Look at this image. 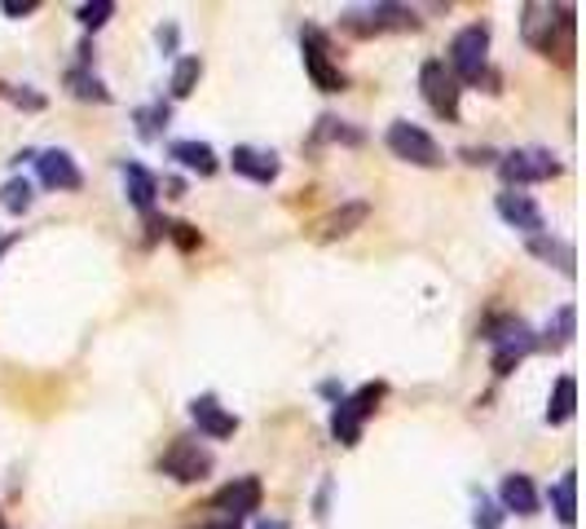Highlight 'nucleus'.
<instances>
[{
	"instance_id": "obj_1",
	"label": "nucleus",
	"mask_w": 586,
	"mask_h": 529,
	"mask_svg": "<svg viewBox=\"0 0 586 529\" xmlns=\"http://www.w3.org/2000/svg\"><path fill=\"white\" fill-rule=\"evenodd\" d=\"M485 340L494 345V376H511L534 349H538V336L529 331V322H520V318H494L489 327H485Z\"/></svg>"
},
{
	"instance_id": "obj_2",
	"label": "nucleus",
	"mask_w": 586,
	"mask_h": 529,
	"mask_svg": "<svg viewBox=\"0 0 586 529\" xmlns=\"http://www.w3.org/2000/svg\"><path fill=\"white\" fill-rule=\"evenodd\" d=\"M450 76L464 84H480L489 76V27L485 22H471L464 31H455L450 40Z\"/></svg>"
},
{
	"instance_id": "obj_3",
	"label": "nucleus",
	"mask_w": 586,
	"mask_h": 529,
	"mask_svg": "<svg viewBox=\"0 0 586 529\" xmlns=\"http://www.w3.org/2000/svg\"><path fill=\"white\" fill-rule=\"evenodd\" d=\"M379 397H384V385H361L352 397H340V401H336L331 437H336L340 446H357V441H361V423L375 415Z\"/></svg>"
},
{
	"instance_id": "obj_4",
	"label": "nucleus",
	"mask_w": 586,
	"mask_h": 529,
	"mask_svg": "<svg viewBox=\"0 0 586 529\" xmlns=\"http://www.w3.org/2000/svg\"><path fill=\"white\" fill-rule=\"evenodd\" d=\"M419 89H424V102L433 107V116H441V120H459V98H464V89H459V80L450 76V67L441 62V58H428L424 67H419Z\"/></svg>"
},
{
	"instance_id": "obj_5",
	"label": "nucleus",
	"mask_w": 586,
	"mask_h": 529,
	"mask_svg": "<svg viewBox=\"0 0 586 529\" xmlns=\"http://www.w3.org/2000/svg\"><path fill=\"white\" fill-rule=\"evenodd\" d=\"M388 150H393L397 159L415 163V168H441V163H446V154H441V146L433 141V132H424L419 124H410V120H397V124L388 129Z\"/></svg>"
},
{
	"instance_id": "obj_6",
	"label": "nucleus",
	"mask_w": 586,
	"mask_h": 529,
	"mask_svg": "<svg viewBox=\"0 0 586 529\" xmlns=\"http://www.w3.org/2000/svg\"><path fill=\"white\" fill-rule=\"evenodd\" d=\"M340 27L349 31V36H384V31H406V27H419V18L410 13V9H401V4H370V9H349L345 18H340Z\"/></svg>"
},
{
	"instance_id": "obj_7",
	"label": "nucleus",
	"mask_w": 586,
	"mask_h": 529,
	"mask_svg": "<svg viewBox=\"0 0 586 529\" xmlns=\"http://www.w3.org/2000/svg\"><path fill=\"white\" fill-rule=\"evenodd\" d=\"M498 172L507 181V190H520V186H534V181H552L560 172L556 154L552 150H511L498 159Z\"/></svg>"
},
{
	"instance_id": "obj_8",
	"label": "nucleus",
	"mask_w": 586,
	"mask_h": 529,
	"mask_svg": "<svg viewBox=\"0 0 586 529\" xmlns=\"http://www.w3.org/2000/svg\"><path fill=\"white\" fill-rule=\"evenodd\" d=\"M159 472L172 477V481H181V486H195V481H203V477L212 472V455H208L195 437H181V441H172V446L163 450Z\"/></svg>"
},
{
	"instance_id": "obj_9",
	"label": "nucleus",
	"mask_w": 586,
	"mask_h": 529,
	"mask_svg": "<svg viewBox=\"0 0 586 529\" xmlns=\"http://www.w3.org/2000/svg\"><path fill=\"white\" fill-rule=\"evenodd\" d=\"M305 71H309V80L322 89V93H340L349 80H345V71L327 58V36L318 31V27H305Z\"/></svg>"
},
{
	"instance_id": "obj_10",
	"label": "nucleus",
	"mask_w": 586,
	"mask_h": 529,
	"mask_svg": "<svg viewBox=\"0 0 586 529\" xmlns=\"http://www.w3.org/2000/svg\"><path fill=\"white\" fill-rule=\"evenodd\" d=\"M260 499H265V490H260V481H256V477H235L230 486H221V490L212 495V508L238 521V517L260 512Z\"/></svg>"
},
{
	"instance_id": "obj_11",
	"label": "nucleus",
	"mask_w": 586,
	"mask_h": 529,
	"mask_svg": "<svg viewBox=\"0 0 586 529\" xmlns=\"http://www.w3.org/2000/svg\"><path fill=\"white\" fill-rule=\"evenodd\" d=\"M36 177L49 190H80L85 186V177H80V168L67 150H40L36 154Z\"/></svg>"
},
{
	"instance_id": "obj_12",
	"label": "nucleus",
	"mask_w": 586,
	"mask_h": 529,
	"mask_svg": "<svg viewBox=\"0 0 586 529\" xmlns=\"http://www.w3.org/2000/svg\"><path fill=\"white\" fill-rule=\"evenodd\" d=\"M494 208H498V217H503L511 230H520V234H529V239L543 234V208H538L529 194H520V190H503Z\"/></svg>"
},
{
	"instance_id": "obj_13",
	"label": "nucleus",
	"mask_w": 586,
	"mask_h": 529,
	"mask_svg": "<svg viewBox=\"0 0 586 529\" xmlns=\"http://www.w3.org/2000/svg\"><path fill=\"white\" fill-rule=\"evenodd\" d=\"M190 419H195V423H199V432H203V437H212V441H226V437H235L238 432V419L212 393H203V397H195V401H190Z\"/></svg>"
},
{
	"instance_id": "obj_14",
	"label": "nucleus",
	"mask_w": 586,
	"mask_h": 529,
	"mask_svg": "<svg viewBox=\"0 0 586 529\" xmlns=\"http://www.w3.org/2000/svg\"><path fill=\"white\" fill-rule=\"evenodd\" d=\"M230 163H235L238 177H247V181H256V186H269V181H278V172H282L278 154H274V150H260V146H235Z\"/></svg>"
},
{
	"instance_id": "obj_15",
	"label": "nucleus",
	"mask_w": 586,
	"mask_h": 529,
	"mask_svg": "<svg viewBox=\"0 0 586 529\" xmlns=\"http://www.w3.org/2000/svg\"><path fill=\"white\" fill-rule=\"evenodd\" d=\"M498 508L503 512H516V517H534L538 512V490L525 472H507L503 486H498Z\"/></svg>"
},
{
	"instance_id": "obj_16",
	"label": "nucleus",
	"mask_w": 586,
	"mask_h": 529,
	"mask_svg": "<svg viewBox=\"0 0 586 529\" xmlns=\"http://www.w3.org/2000/svg\"><path fill=\"white\" fill-rule=\"evenodd\" d=\"M123 190H128V203L137 212H150L155 199H159V177L150 168H141V163H123Z\"/></svg>"
},
{
	"instance_id": "obj_17",
	"label": "nucleus",
	"mask_w": 586,
	"mask_h": 529,
	"mask_svg": "<svg viewBox=\"0 0 586 529\" xmlns=\"http://www.w3.org/2000/svg\"><path fill=\"white\" fill-rule=\"evenodd\" d=\"M168 154L181 163V168H190V172H199V177H212L221 163H217V150L208 146V141H172L168 146Z\"/></svg>"
},
{
	"instance_id": "obj_18",
	"label": "nucleus",
	"mask_w": 586,
	"mask_h": 529,
	"mask_svg": "<svg viewBox=\"0 0 586 529\" xmlns=\"http://www.w3.org/2000/svg\"><path fill=\"white\" fill-rule=\"evenodd\" d=\"M552 508H556V521L565 529L578 526V472H565L552 486Z\"/></svg>"
},
{
	"instance_id": "obj_19",
	"label": "nucleus",
	"mask_w": 586,
	"mask_h": 529,
	"mask_svg": "<svg viewBox=\"0 0 586 529\" xmlns=\"http://www.w3.org/2000/svg\"><path fill=\"white\" fill-rule=\"evenodd\" d=\"M529 257L556 264L565 278H574V248L560 243V239H552V234H534V239H529Z\"/></svg>"
},
{
	"instance_id": "obj_20",
	"label": "nucleus",
	"mask_w": 586,
	"mask_h": 529,
	"mask_svg": "<svg viewBox=\"0 0 586 529\" xmlns=\"http://www.w3.org/2000/svg\"><path fill=\"white\" fill-rule=\"evenodd\" d=\"M574 410H578V380H574V376H560L556 389H552V401H547V423H552V428H556V423H569Z\"/></svg>"
},
{
	"instance_id": "obj_21",
	"label": "nucleus",
	"mask_w": 586,
	"mask_h": 529,
	"mask_svg": "<svg viewBox=\"0 0 586 529\" xmlns=\"http://www.w3.org/2000/svg\"><path fill=\"white\" fill-rule=\"evenodd\" d=\"M366 217H370V203H361V199H357V203H345L340 212L327 217V230H322V234H327V239H345V234H352Z\"/></svg>"
},
{
	"instance_id": "obj_22",
	"label": "nucleus",
	"mask_w": 586,
	"mask_h": 529,
	"mask_svg": "<svg viewBox=\"0 0 586 529\" xmlns=\"http://www.w3.org/2000/svg\"><path fill=\"white\" fill-rule=\"evenodd\" d=\"M0 208L13 212V217H22V212L31 208V181H27V177L4 181V186H0Z\"/></svg>"
},
{
	"instance_id": "obj_23",
	"label": "nucleus",
	"mask_w": 586,
	"mask_h": 529,
	"mask_svg": "<svg viewBox=\"0 0 586 529\" xmlns=\"http://www.w3.org/2000/svg\"><path fill=\"white\" fill-rule=\"evenodd\" d=\"M67 84H71V93H76V98H85V102H111V93L102 89V80H98V76H89L85 67H76V71L67 76Z\"/></svg>"
},
{
	"instance_id": "obj_24",
	"label": "nucleus",
	"mask_w": 586,
	"mask_h": 529,
	"mask_svg": "<svg viewBox=\"0 0 586 529\" xmlns=\"http://www.w3.org/2000/svg\"><path fill=\"white\" fill-rule=\"evenodd\" d=\"M199 76H203V62L199 58H181L177 71H172V98H190L195 84H199Z\"/></svg>"
},
{
	"instance_id": "obj_25",
	"label": "nucleus",
	"mask_w": 586,
	"mask_h": 529,
	"mask_svg": "<svg viewBox=\"0 0 586 529\" xmlns=\"http://www.w3.org/2000/svg\"><path fill=\"white\" fill-rule=\"evenodd\" d=\"M318 141H349V146H361V132L349 129V124L336 120V116H322V120H318Z\"/></svg>"
},
{
	"instance_id": "obj_26",
	"label": "nucleus",
	"mask_w": 586,
	"mask_h": 529,
	"mask_svg": "<svg viewBox=\"0 0 586 529\" xmlns=\"http://www.w3.org/2000/svg\"><path fill=\"white\" fill-rule=\"evenodd\" d=\"M116 13V0H93V4H80L76 9V18L89 27V31H98V27H107V18Z\"/></svg>"
},
{
	"instance_id": "obj_27",
	"label": "nucleus",
	"mask_w": 586,
	"mask_h": 529,
	"mask_svg": "<svg viewBox=\"0 0 586 529\" xmlns=\"http://www.w3.org/2000/svg\"><path fill=\"white\" fill-rule=\"evenodd\" d=\"M547 336H556V340H552L556 349L574 340V305H560V309H556V318H552V327H547Z\"/></svg>"
},
{
	"instance_id": "obj_28",
	"label": "nucleus",
	"mask_w": 586,
	"mask_h": 529,
	"mask_svg": "<svg viewBox=\"0 0 586 529\" xmlns=\"http://www.w3.org/2000/svg\"><path fill=\"white\" fill-rule=\"evenodd\" d=\"M168 102H155V107H146V111H137V124H141V137H155L159 132V124L168 129Z\"/></svg>"
},
{
	"instance_id": "obj_29",
	"label": "nucleus",
	"mask_w": 586,
	"mask_h": 529,
	"mask_svg": "<svg viewBox=\"0 0 586 529\" xmlns=\"http://www.w3.org/2000/svg\"><path fill=\"white\" fill-rule=\"evenodd\" d=\"M503 526V508L498 503H489L485 495L476 499V529H498Z\"/></svg>"
},
{
	"instance_id": "obj_30",
	"label": "nucleus",
	"mask_w": 586,
	"mask_h": 529,
	"mask_svg": "<svg viewBox=\"0 0 586 529\" xmlns=\"http://www.w3.org/2000/svg\"><path fill=\"white\" fill-rule=\"evenodd\" d=\"M40 9V0H4L0 4V13H9V18H22V13H36Z\"/></svg>"
},
{
	"instance_id": "obj_31",
	"label": "nucleus",
	"mask_w": 586,
	"mask_h": 529,
	"mask_svg": "<svg viewBox=\"0 0 586 529\" xmlns=\"http://www.w3.org/2000/svg\"><path fill=\"white\" fill-rule=\"evenodd\" d=\"M168 230H172V239H177V243H181L186 252H190V248L199 243V234H195V226H186V221H177V226H168Z\"/></svg>"
},
{
	"instance_id": "obj_32",
	"label": "nucleus",
	"mask_w": 586,
	"mask_h": 529,
	"mask_svg": "<svg viewBox=\"0 0 586 529\" xmlns=\"http://www.w3.org/2000/svg\"><path fill=\"white\" fill-rule=\"evenodd\" d=\"M13 102L27 107V111H40V107H44V98H36V93H13Z\"/></svg>"
},
{
	"instance_id": "obj_33",
	"label": "nucleus",
	"mask_w": 586,
	"mask_h": 529,
	"mask_svg": "<svg viewBox=\"0 0 586 529\" xmlns=\"http://www.w3.org/2000/svg\"><path fill=\"white\" fill-rule=\"evenodd\" d=\"M464 159H468V163H489L494 150H464Z\"/></svg>"
},
{
	"instance_id": "obj_34",
	"label": "nucleus",
	"mask_w": 586,
	"mask_h": 529,
	"mask_svg": "<svg viewBox=\"0 0 586 529\" xmlns=\"http://www.w3.org/2000/svg\"><path fill=\"white\" fill-rule=\"evenodd\" d=\"M256 529H291L287 521H278V517H265V521H256Z\"/></svg>"
},
{
	"instance_id": "obj_35",
	"label": "nucleus",
	"mask_w": 586,
	"mask_h": 529,
	"mask_svg": "<svg viewBox=\"0 0 586 529\" xmlns=\"http://www.w3.org/2000/svg\"><path fill=\"white\" fill-rule=\"evenodd\" d=\"M159 44H177V27H163L159 31Z\"/></svg>"
},
{
	"instance_id": "obj_36",
	"label": "nucleus",
	"mask_w": 586,
	"mask_h": 529,
	"mask_svg": "<svg viewBox=\"0 0 586 529\" xmlns=\"http://www.w3.org/2000/svg\"><path fill=\"white\" fill-rule=\"evenodd\" d=\"M13 243H18V234H0V257H4V252H9Z\"/></svg>"
},
{
	"instance_id": "obj_37",
	"label": "nucleus",
	"mask_w": 586,
	"mask_h": 529,
	"mask_svg": "<svg viewBox=\"0 0 586 529\" xmlns=\"http://www.w3.org/2000/svg\"><path fill=\"white\" fill-rule=\"evenodd\" d=\"M199 529H238L235 521H212V526H199Z\"/></svg>"
}]
</instances>
